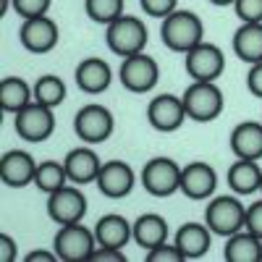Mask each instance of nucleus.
Wrapping results in <instances>:
<instances>
[{
	"label": "nucleus",
	"instance_id": "nucleus-1",
	"mask_svg": "<svg viewBox=\"0 0 262 262\" xmlns=\"http://www.w3.org/2000/svg\"><path fill=\"white\" fill-rule=\"evenodd\" d=\"M160 37H163V45L168 50L186 55L191 48H196L205 39V24H202V18L196 16L194 11L176 8L170 16L163 18Z\"/></svg>",
	"mask_w": 262,
	"mask_h": 262
},
{
	"label": "nucleus",
	"instance_id": "nucleus-2",
	"mask_svg": "<svg viewBox=\"0 0 262 262\" xmlns=\"http://www.w3.org/2000/svg\"><path fill=\"white\" fill-rule=\"evenodd\" d=\"M147 39H149V32H147L144 21L139 16H126L123 13L105 27V42H107V48H111V53H116L118 58L144 53Z\"/></svg>",
	"mask_w": 262,
	"mask_h": 262
},
{
	"label": "nucleus",
	"instance_id": "nucleus-3",
	"mask_svg": "<svg viewBox=\"0 0 262 262\" xmlns=\"http://www.w3.org/2000/svg\"><path fill=\"white\" fill-rule=\"evenodd\" d=\"M181 100H184L189 121H196V123L215 121L226 107V97L217 81H191L186 86V92L181 95Z\"/></svg>",
	"mask_w": 262,
	"mask_h": 262
},
{
	"label": "nucleus",
	"instance_id": "nucleus-4",
	"mask_svg": "<svg viewBox=\"0 0 262 262\" xmlns=\"http://www.w3.org/2000/svg\"><path fill=\"white\" fill-rule=\"evenodd\" d=\"M205 223L212 231V236H233L247 226V205L236 196H210V205L205 207Z\"/></svg>",
	"mask_w": 262,
	"mask_h": 262
},
{
	"label": "nucleus",
	"instance_id": "nucleus-5",
	"mask_svg": "<svg viewBox=\"0 0 262 262\" xmlns=\"http://www.w3.org/2000/svg\"><path fill=\"white\" fill-rule=\"evenodd\" d=\"M116 131V118L100 102H90L76 111L74 116V134L84 142V144H102L113 137Z\"/></svg>",
	"mask_w": 262,
	"mask_h": 262
},
{
	"label": "nucleus",
	"instance_id": "nucleus-6",
	"mask_svg": "<svg viewBox=\"0 0 262 262\" xmlns=\"http://www.w3.org/2000/svg\"><path fill=\"white\" fill-rule=\"evenodd\" d=\"M53 249L58 254V259L63 262H84L92 259L95 249H97V238L95 231L86 228L81 223H69L60 226L55 238H53Z\"/></svg>",
	"mask_w": 262,
	"mask_h": 262
},
{
	"label": "nucleus",
	"instance_id": "nucleus-7",
	"mask_svg": "<svg viewBox=\"0 0 262 262\" xmlns=\"http://www.w3.org/2000/svg\"><path fill=\"white\" fill-rule=\"evenodd\" d=\"M142 189L152 196H173L181 191V165L170 158H152L142 168Z\"/></svg>",
	"mask_w": 262,
	"mask_h": 262
},
{
	"label": "nucleus",
	"instance_id": "nucleus-8",
	"mask_svg": "<svg viewBox=\"0 0 262 262\" xmlns=\"http://www.w3.org/2000/svg\"><path fill=\"white\" fill-rule=\"evenodd\" d=\"M118 79L126 86L128 92L134 95H147L158 86L160 79V66L158 60L147 55V53H137V55H128L121 60V69H118Z\"/></svg>",
	"mask_w": 262,
	"mask_h": 262
},
{
	"label": "nucleus",
	"instance_id": "nucleus-9",
	"mask_svg": "<svg viewBox=\"0 0 262 262\" xmlns=\"http://www.w3.org/2000/svg\"><path fill=\"white\" fill-rule=\"evenodd\" d=\"M55 107H48L42 102H29L24 111H18L13 116V128L16 134L24 139V142H32V144H39L53 137L55 131Z\"/></svg>",
	"mask_w": 262,
	"mask_h": 262
},
{
	"label": "nucleus",
	"instance_id": "nucleus-10",
	"mask_svg": "<svg viewBox=\"0 0 262 262\" xmlns=\"http://www.w3.org/2000/svg\"><path fill=\"white\" fill-rule=\"evenodd\" d=\"M184 69L191 81H217L226 71V55L217 45L202 39L184 55Z\"/></svg>",
	"mask_w": 262,
	"mask_h": 262
},
{
	"label": "nucleus",
	"instance_id": "nucleus-11",
	"mask_svg": "<svg viewBox=\"0 0 262 262\" xmlns=\"http://www.w3.org/2000/svg\"><path fill=\"white\" fill-rule=\"evenodd\" d=\"M48 217L55 226H69V223H81L86 215V196L81 186L66 184L58 191L48 194Z\"/></svg>",
	"mask_w": 262,
	"mask_h": 262
},
{
	"label": "nucleus",
	"instance_id": "nucleus-12",
	"mask_svg": "<svg viewBox=\"0 0 262 262\" xmlns=\"http://www.w3.org/2000/svg\"><path fill=\"white\" fill-rule=\"evenodd\" d=\"M147 121L155 131H160V134H173V131H179L184 126V121H189L184 100L179 95H170V92L155 95L147 105Z\"/></svg>",
	"mask_w": 262,
	"mask_h": 262
},
{
	"label": "nucleus",
	"instance_id": "nucleus-13",
	"mask_svg": "<svg viewBox=\"0 0 262 262\" xmlns=\"http://www.w3.org/2000/svg\"><path fill=\"white\" fill-rule=\"evenodd\" d=\"M58 39H60V29L50 16L24 18V24L18 29V42L24 45V50H29L34 55H45V53L55 50Z\"/></svg>",
	"mask_w": 262,
	"mask_h": 262
},
{
	"label": "nucleus",
	"instance_id": "nucleus-14",
	"mask_svg": "<svg viewBox=\"0 0 262 262\" xmlns=\"http://www.w3.org/2000/svg\"><path fill=\"white\" fill-rule=\"evenodd\" d=\"M95 186L107 200H123V196H128L134 191L137 173L126 160H107V163H102V168L97 173Z\"/></svg>",
	"mask_w": 262,
	"mask_h": 262
},
{
	"label": "nucleus",
	"instance_id": "nucleus-15",
	"mask_svg": "<svg viewBox=\"0 0 262 262\" xmlns=\"http://www.w3.org/2000/svg\"><path fill=\"white\" fill-rule=\"evenodd\" d=\"M217 189V173L210 163L194 160L181 168V191L194 202H205Z\"/></svg>",
	"mask_w": 262,
	"mask_h": 262
},
{
	"label": "nucleus",
	"instance_id": "nucleus-16",
	"mask_svg": "<svg viewBox=\"0 0 262 262\" xmlns=\"http://www.w3.org/2000/svg\"><path fill=\"white\" fill-rule=\"evenodd\" d=\"M34 173H37V160L27 149H8L0 158V179L8 189H24L34 184Z\"/></svg>",
	"mask_w": 262,
	"mask_h": 262
},
{
	"label": "nucleus",
	"instance_id": "nucleus-17",
	"mask_svg": "<svg viewBox=\"0 0 262 262\" xmlns=\"http://www.w3.org/2000/svg\"><path fill=\"white\" fill-rule=\"evenodd\" d=\"M63 165H66V173H69V181L76 184V186H84V184L97 181L102 160L92 149V144H81V147H74L69 155L63 158Z\"/></svg>",
	"mask_w": 262,
	"mask_h": 262
},
{
	"label": "nucleus",
	"instance_id": "nucleus-18",
	"mask_svg": "<svg viewBox=\"0 0 262 262\" xmlns=\"http://www.w3.org/2000/svg\"><path fill=\"white\" fill-rule=\"evenodd\" d=\"M74 81L84 95H102L113 84V69L102 58H84L74 71Z\"/></svg>",
	"mask_w": 262,
	"mask_h": 262
},
{
	"label": "nucleus",
	"instance_id": "nucleus-19",
	"mask_svg": "<svg viewBox=\"0 0 262 262\" xmlns=\"http://www.w3.org/2000/svg\"><path fill=\"white\" fill-rule=\"evenodd\" d=\"M95 238L97 247H113V249H123L131 238H134V223H128L123 215L118 212H107L95 223Z\"/></svg>",
	"mask_w": 262,
	"mask_h": 262
},
{
	"label": "nucleus",
	"instance_id": "nucleus-20",
	"mask_svg": "<svg viewBox=\"0 0 262 262\" xmlns=\"http://www.w3.org/2000/svg\"><path fill=\"white\" fill-rule=\"evenodd\" d=\"M231 152L242 160H262V121H242L231 131Z\"/></svg>",
	"mask_w": 262,
	"mask_h": 262
},
{
	"label": "nucleus",
	"instance_id": "nucleus-21",
	"mask_svg": "<svg viewBox=\"0 0 262 262\" xmlns=\"http://www.w3.org/2000/svg\"><path fill=\"white\" fill-rule=\"evenodd\" d=\"M173 244L181 249L186 259H200L210 252L212 231L207 228V223H184L173 236Z\"/></svg>",
	"mask_w": 262,
	"mask_h": 262
},
{
	"label": "nucleus",
	"instance_id": "nucleus-22",
	"mask_svg": "<svg viewBox=\"0 0 262 262\" xmlns=\"http://www.w3.org/2000/svg\"><path fill=\"white\" fill-rule=\"evenodd\" d=\"M226 181H228L231 191L238 194V196H247V194L259 191V186H262L259 160H242V158H236V163L226 173Z\"/></svg>",
	"mask_w": 262,
	"mask_h": 262
},
{
	"label": "nucleus",
	"instance_id": "nucleus-23",
	"mask_svg": "<svg viewBox=\"0 0 262 262\" xmlns=\"http://www.w3.org/2000/svg\"><path fill=\"white\" fill-rule=\"evenodd\" d=\"M233 53L242 63H259L262 60V21H252V24H242L233 32Z\"/></svg>",
	"mask_w": 262,
	"mask_h": 262
},
{
	"label": "nucleus",
	"instance_id": "nucleus-24",
	"mask_svg": "<svg viewBox=\"0 0 262 262\" xmlns=\"http://www.w3.org/2000/svg\"><path fill=\"white\" fill-rule=\"evenodd\" d=\"M134 242L137 247L147 249H155L160 244L168 242V221L158 212H144L134 221Z\"/></svg>",
	"mask_w": 262,
	"mask_h": 262
},
{
	"label": "nucleus",
	"instance_id": "nucleus-25",
	"mask_svg": "<svg viewBox=\"0 0 262 262\" xmlns=\"http://www.w3.org/2000/svg\"><path fill=\"white\" fill-rule=\"evenodd\" d=\"M223 257L228 262H262V238L242 228L226 238Z\"/></svg>",
	"mask_w": 262,
	"mask_h": 262
},
{
	"label": "nucleus",
	"instance_id": "nucleus-26",
	"mask_svg": "<svg viewBox=\"0 0 262 262\" xmlns=\"http://www.w3.org/2000/svg\"><path fill=\"white\" fill-rule=\"evenodd\" d=\"M29 102H34V84H29L21 76H6L0 81V107L6 113L16 116Z\"/></svg>",
	"mask_w": 262,
	"mask_h": 262
},
{
	"label": "nucleus",
	"instance_id": "nucleus-27",
	"mask_svg": "<svg viewBox=\"0 0 262 262\" xmlns=\"http://www.w3.org/2000/svg\"><path fill=\"white\" fill-rule=\"evenodd\" d=\"M71 184L69 181V173H66V165L58 160H42L37 163V173H34V186L45 194L58 191L60 186Z\"/></svg>",
	"mask_w": 262,
	"mask_h": 262
},
{
	"label": "nucleus",
	"instance_id": "nucleus-28",
	"mask_svg": "<svg viewBox=\"0 0 262 262\" xmlns=\"http://www.w3.org/2000/svg\"><path fill=\"white\" fill-rule=\"evenodd\" d=\"M66 95H69V90H66L63 79L55 76V74H45V76H39L34 81V100L42 102V105H48V107L63 105Z\"/></svg>",
	"mask_w": 262,
	"mask_h": 262
},
{
	"label": "nucleus",
	"instance_id": "nucleus-29",
	"mask_svg": "<svg viewBox=\"0 0 262 262\" xmlns=\"http://www.w3.org/2000/svg\"><path fill=\"white\" fill-rule=\"evenodd\" d=\"M84 11L95 24H111L123 16V0H84Z\"/></svg>",
	"mask_w": 262,
	"mask_h": 262
},
{
	"label": "nucleus",
	"instance_id": "nucleus-30",
	"mask_svg": "<svg viewBox=\"0 0 262 262\" xmlns=\"http://www.w3.org/2000/svg\"><path fill=\"white\" fill-rule=\"evenodd\" d=\"M16 16L21 18H34V16H48L53 0H11Z\"/></svg>",
	"mask_w": 262,
	"mask_h": 262
},
{
	"label": "nucleus",
	"instance_id": "nucleus-31",
	"mask_svg": "<svg viewBox=\"0 0 262 262\" xmlns=\"http://www.w3.org/2000/svg\"><path fill=\"white\" fill-rule=\"evenodd\" d=\"M233 13L238 16L242 24H252V21H262V0H236Z\"/></svg>",
	"mask_w": 262,
	"mask_h": 262
},
{
	"label": "nucleus",
	"instance_id": "nucleus-32",
	"mask_svg": "<svg viewBox=\"0 0 262 262\" xmlns=\"http://www.w3.org/2000/svg\"><path fill=\"white\" fill-rule=\"evenodd\" d=\"M139 6H142V11L147 16L163 21L165 16H170L173 11L179 8V0H139Z\"/></svg>",
	"mask_w": 262,
	"mask_h": 262
},
{
	"label": "nucleus",
	"instance_id": "nucleus-33",
	"mask_svg": "<svg viewBox=\"0 0 262 262\" xmlns=\"http://www.w3.org/2000/svg\"><path fill=\"white\" fill-rule=\"evenodd\" d=\"M186 257L181 254V249L176 244H160L155 249H147V262H184Z\"/></svg>",
	"mask_w": 262,
	"mask_h": 262
},
{
	"label": "nucleus",
	"instance_id": "nucleus-34",
	"mask_svg": "<svg viewBox=\"0 0 262 262\" xmlns=\"http://www.w3.org/2000/svg\"><path fill=\"white\" fill-rule=\"evenodd\" d=\"M244 228L262 238V200H257L247 207V226Z\"/></svg>",
	"mask_w": 262,
	"mask_h": 262
},
{
	"label": "nucleus",
	"instance_id": "nucleus-35",
	"mask_svg": "<svg viewBox=\"0 0 262 262\" xmlns=\"http://www.w3.org/2000/svg\"><path fill=\"white\" fill-rule=\"evenodd\" d=\"M247 90L262 100V60L249 66V74H247Z\"/></svg>",
	"mask_w": 262,
	"mask_h": 262
},
{
	"label": "nucleus",
	"instance_id": "nucleus-36",
	"mask_svg": "<svg viewBox=\"0 0 262 262\" xmlns=\"http://www.w3.org/2000/svg\"><path fill=\"white\" fill-rule=\"evenodd\" d=\"M18 257V244L8 233H0V262H16Z\"/></svg>",
	"mask_w": 262,
	"mask_h": 262
},
{
	"label": "nucleus",
	"instance_id": "nucleus-37",
	"mask_svg": "<svg viewBox=\"0 0 262 262\" xmlns=\"http://www.w3.org/2000/svg\"><path fill=\"white\" fill-rule=\"evenodd\" d=\"M92 262H126L123 249H113V247H97L92 254Z\"/></svg>",
	"mask_w": 262,
	"mask_h": 262
},
{
	"label": "nucleus",
	"instance_id": "nucleus-38",
	"mask_svg": "<svg viewBox=\"0 0 262 262\" xmlns=\"http://www.w3.org/2000/svg\"><path fill=\"white\" fill-rule=\"evenodd\" d=\"M24 259H27V262H55V259H58V254H55V249H53V252L34 249V252H29Z\"/></svg>",
	"mask_w": 262,
	"mask_h": 262
},
{
	"label": "nucleus",
	"instance_id": "nucleus-39",
	"mask_svg": "<svg viewBox=\"0 0 262 262\" xmlns=\"http://www.w3.org/2000/svg\"><path fill=\"white\" fill-rule=\"evenodd\" d=\"M8 8H13V3H11V0H0V13H8Z\"/></svg>",
	"mask_w": 262,
	"mask_h": 262
},
{
	"label": "nucleus",
	"instance_id": "nucleus-40",
	"mask_svg": "<svg viewBox=\"0 0 262 262\" xmlns=\"http://www.w3.org/2000/svg\"><path fill=\"white\" fill-rule=\"evenodd\" d=\"M210 3H212V6H221V8H226V6H233L236 0H210Z\"/></svg>",
	"mask_w": 262,
	"mask_h": 262
},
{
	"label": "nucleus",
	"instance_id": "nucleus-41",
	"mask_svg": "<svg viewBox=\"0 0 262 262\" xmlns=\"http://www.w3.org/2000/svg\"><path fill=\"white\" fill-rule=\"evenodd\" d=\"M259 191H262V186H259Z\"/></svg>",
	"mask_w": 262,
	"mask_h": 262
}]
</instances>
